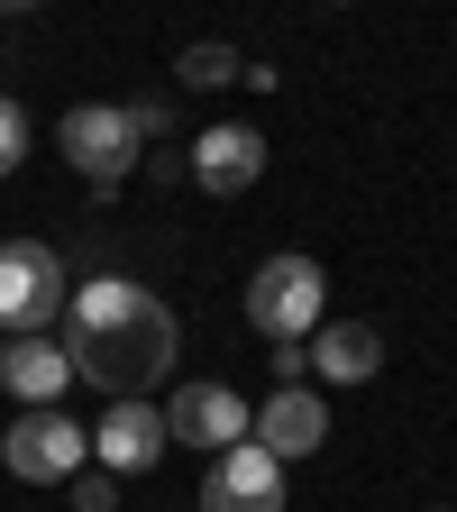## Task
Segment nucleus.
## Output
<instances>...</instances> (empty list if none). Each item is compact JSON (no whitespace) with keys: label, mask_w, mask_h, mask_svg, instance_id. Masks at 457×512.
Segmentation results:
<instances>
[{"label":"nucleus","mask_w":457,"mask_h":512,"mask_svg":"<svg viewBox=\"0 0 457 512\" xmlns=\"http://www.w3.org/2000/svg\"><path fill=\"white\" fill-rule=\"evenodd\" d=\"M174 311L156 302V293H138L119 320H92V330H64V357H74V375H92L101 394L119 403V394H147V384H165L174 375Z\"/></svg>","instance_id":"f257e3e1"},{"label":"nucleus","mask_w":457,"mask_h":512,"mask_svg":"<svg viewBox=\"0 0 457 512\" xmlns=\"http://www.w3.org/2000/svg\"><path fill=\"white\" fill-rule=\"evenodd\" d=\"M64 293H74V275H64V256L46 238H0V330H10V339L55 330Z\"/></svg>","instance_id":"f03ea898"},{"label":"nucleus","mask_w":457,"mask_h":512,"mask_svg":"<svg viewBox=\"0 0 457 512\" xmlns=\"http://www.w3.org/2000/svg\"><path fill=\"white\" fill-rule=\"evenodd\" d=\"M83 458H92V430L64 403H19V421L0 430V467L19 485H64V476H83Z\"/></svg>","instance_id":"7ed1b4c3"},{"label":"nucleus","mask_w":457,"mask_h":512,"mask_svg":"<svg viewBox=\"0 0 457 512\" xmlns=\"http://www.w3.org/2000/svg\"><path fill=\"white\" fill-rule=\"evenodd\" d=\"M320 302H330V275L311 256H266L247 275V330L256 339H302V330H320Z\"/></svg>","instance_id":"20e7f679"},{"label":"nucleus","mask_w":457,"mask_h":512,"mask_svg":"<svg viewBox=\"0 0 457 512\" xmlns=\"http://www.w3.org/2000/svg\"><path fill=\"white\" fill-rule=\"evenodd\" d=\"M55 147H64V165H74L101 202H110V192L128 183V165H138V128H128L119 101H83V110L55 119Z\"/></svg>","instance_id":"39448f33"},{"label":"nucleus","mask_w":457,"mask_h":512,"mask_svg":"<svg viewBox=\"0 0 457 512\" xmlns=\"http://www.w3.org/2000/svg\"><path fill=\"white\" fill-rule=\"evenodd\" d=\"M165 412L147 403V394H119L101 421H92V458L110 467V476H147V467H165Z\"/></svg>","instance_id":"423d86ee"},{"label":"nucleus","mask_w":457,"mask_h":512,"mask_svg":"<svg viewBox=\"0 0 457 512\" xmlns=\"http://www.w3.org/2000/svg\"><path fill=\"white\" fill-rule=\"evenodd\" d=\"M247 439L266 448V458H284V467H293V458H311V448L330 439V403H320L311 384H275V394L247 412Z\"/></svg>","instance_id":"0eeeda50"},{"label":"nucleus","mask_w":457,"mask_h":512,"mask_svg":"<svg viewBox=\"0 0 457 512\" xmlns=\"http://www.w3.org/2000/svg\"><path fill=\"white\" fill-rule=\"evenodd\" d=\"M165 439L174 448H238L247 439V403L229 394V384H174V403H165Z\"/></svg>","instance_id":"6e6552de"},{"label":"nucleus","mask_w":457,"mask_h":512,"mask_svg":"<svg viewBox=\"0 0 457 512\" xmlns=\"http://www.w3.org/2000/svg\"><path fill=\"white\" fill-rule=\"evenodd\" d=\"M183 174L202 183V192H247L256 174H266V138H256L247 119H220V128H202V138H192V156H183Z\"/></svg>","instance_id":"1a4fd4ad"},{"label":"nucleus","mask_w":457,"mask_h":512,"mask_svg":"<svg viewBox=\"0 0 457 512\" xmlns=\"http://www.w3.org/2000/svg\"><path fill=\"white\" fill-rule=\"evenodd\" d=\"M302 375H320V384H375L384 375V339L366 330V320H330V330L302 348Z\"/></svg>","instance_id":"9d476101"},{"label":"nucleus","mask_w":457,"mask_h":512,"mask_svg":"<svg viewBox=\"0 0 457 512\" xmlns=\"http://www.w3.org/2000/svg\"><path fill=\"white\" fill-rule=\"evenodd\" d=\"M0 384H10L19 403H64V384H74V357H64V339H55V330L10 339V348H0Z\"/></svg>","instance_id":"9b49d317"},{"label":"nucleus","mask_w":457,"mask_h":512,"mask_svg":"<svg viewBox=\"0 0 457 512\" xmlns=\"http://www.w3.org/2000/svg\"><path fill=\"white\" fill-rule=\"evenodd\" d=\"M202 485H211V494H266V503H284V458H266L256 439H238V448H220V458H211Z\"/></svg>","instance_id":"f8f14e48"},{"label":"nucleus","mask_w":457,"mask_h":512,"mask_svg":"<svg viewBox=\"0 0 457 512\" xmlns=\"http://www.w3.org/2000/svg\"><path fill=\"white\" fill-rule=\"evenodd\" d=\"M247 64H238V46H220V37H192L183 55H174V83L183 92H220V83H238Z\"/></svg>","instance_id":"ddd939ff"},{"label":"nucleus","mask_w":457,"mask_h":512,"mask_svg":"<svg viewBox=\"0 0 457 512\" xmlns=\"http://www.w3.org/2000/svg\"><path fill=\"white\" fill-rule=\"evenodd\" d=\"M19 165H28V110H19L10 92H0V183H10Z\"/></svg>","instance_id":"4468645a"},{"label":"nucleus","mask_w":457,"mask_h":512,"mask_svg":"<svg viewBox=\"0 0 457 512\" xmlns=\"http://www.w3.org/2000/svg\"><path fill=\"white\" fill-rule=\"evenodd\" d=\"M74 485V512H119V485L128 476H110V467H83V476H64Z\"/></svg>","instance_id":"2eb2a0df"},{"label":"nucleus","mask_w":457,"mask_h":512,"mask_svg":"<svg viewBox=\"0 0 457 512\" xmlns=\"http://www.w3.org/2000/svg\"><path fill=\"white\" fill-rule=\"evenodd\" d=\"M119 110H128L138 138H165V128H174V101H119Z\"/></svg>","instance_id":"dca6fc26"},{"label":"nucleus","mask_w":457,"mask_h":512,"mask_svg":"<svg viewBox=\"0 0 457 512\" xmlns=\"http://www.w3.org/2000/svg\"><path fill=\"white\" fill-rule=\"evenodd\" d=\"M202 512H284V503H266V494H211L202 485Z\"/></svg>","instance_id":"f3484780"},{"label":"nucleus","mask_w":457,"mask_h":512,"mask_svg":"<svg viewBox=\"0 0 457 512\" xmlns=\"http://www.w3.org/2000/svg\"><path fill=\"white\" fill-rule=\"evenodd\" d=\"M0 10H37V0H0Z\"/></svg>","instance_id":"a211bd4d"},{"label":"nucleus","mask_w":457,"mask_h":512,"mask_svg":"<svg viewBox=\"0 0 457 512\" xmlns=\"http://www.w3.org/2000/svg\"><path fill=\"white\" fill-rule=\"evenodd\" d=\"M0 348H10V339H0Z\"/></svg>","instance_id":"6ab92c4d"},{"label":"nucleus","mask_w":457,"mask_h":512,"mask_svg":"<svg viewBox=\"0 0 457 512\" xmlns=\"http://www.w3.org/2000/svg\"><path fill=\"white\" fill-rule=\"evenodd\" d=\"M330 10H339V0H330Z\"/></svg>","instance_id":"aec40b11"},{"label":"nucleus","mask_w":457,"mask_h":512,"mask_svg":"<svg viewBox=\"0 0 457 512\" xmlns=\"http://www.w3.org/2000/svg\"><path fill=\"white\" fill-rule=\"evenodd\" d=\"M439 512H448V503H439Z\"/></svg>","instance_id":"412c9836"}]
</instances>
